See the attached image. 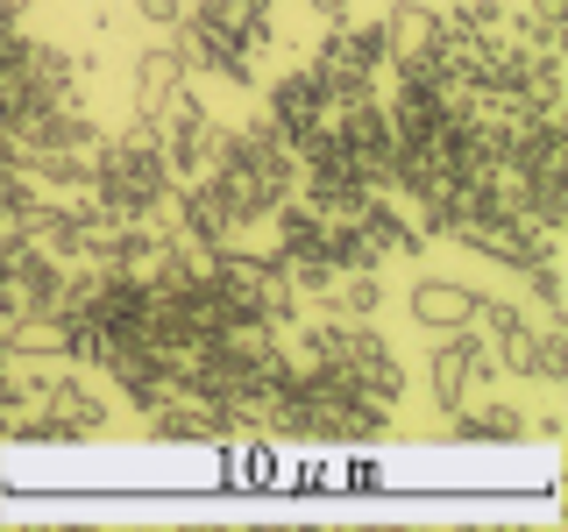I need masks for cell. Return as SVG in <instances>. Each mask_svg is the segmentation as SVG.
<instances>
[{
  "instance_id": "1",
  "label": "cell",
  "mask_w": 568,
  "mask_h": 532,
  "mask_svg": "<svg viewBox=\"0 0 568 532\" xmlns=\"http://www.w3.org/2000/svg\"><path fill=\"white\" fill-rule=\"evenodd\" d=\"M484 377H497V362L476 348L469 327H455V341L434 348V398H440V412H462V405H469V390L484 383Z\"/></svg>"
},
{
  "instance_id": "4",
  "label": "cell",
  "mask_w": 568,
  "mask_h": 532,
  "mask_svg": "<svg viewBox=\"0 0 568 532\" xmlns=\"http://www.w3.org/2000/svg\"><path fill=\"white\" fill-rule=\"evenodd\" d=\"M455 433H462V440H526V412L497 398V405H484V412L455 419Z\"/></svg>"
},
{
  "instance_id": "9",
  "label": "cell",
  "mask_w": 568,
  "mask_h": 532,
  "mask_svg": "<svg viewBox=\"0 0 568 532\" xmlns=\"http://www.w3.org/2000/svg\"><path fill=\"white\" fill-rule=\"evenodd\" d=\"M306 8L320 14V22H348V8H355V0H306Z\"/></svg>"
},
{
  "instance_id": "6",
  "label": "cell",
  "mask_w": 568,
  "mask_h": 532,
  "mask_svg": "<svg viewBox=\"0 0 568 532\" xmlns=\"http://www.w3.org/2000/svg\"><path fill=\"white\" fill-rule=\"evenodd\" d=\"M561 369H568V348H561V334L547 327V334H532V369L526 377H540V383H561Z\"/></svg>"
},
{
  "instance_id": "10",
  "label": "cell",
  "mask_w": 568,
  "mask_h": 532,
  "mask_svg": "<svg viewBox=\"0 0 568 532\" xmlns=\"http://www.w3.org/2000/svg\"><path fill=\"white\" fill-rule=\"evenodd\" d=\"M29 14V0H0V22H22Z\"/></svg>"
},
{
  "instance_id": "3",
  "label": "cell",
  "mask_w": 568,
  "mask_h": 532,
  "mask_svg": "<svg viewBox=\"0 0 568 532\" xmlns=\"http://www.w3.org/2000/svg\"><path fill=\"white\" fill-rule=\"evenodd\" d=\"M171 85H185V58H178V43H150L135 58V93H142V106L164 100Z\"/></svg>"
},
{
  "instance_id": "5",
  "label": "cell",
  "mask_w": 568,
  "mask_h": 532,
  "mask_svg": "<svg viewBox=\"0 0 568 532\" xmlns=\"http://www.w3.org/2000/svg\"><path fill=\"white\" fill-rule=\"evenodd\" d=\"M334 306H342L348 319H369V313H377V306H384V284H377V277H369V270H355V277L342 284V291H334Z\"/></svg>"
},
{
  "instance_id": "2",
  "label": "cell",
  "mask_w": 568,
  "mask_h": 532,
  "mask_svg": "<svg viewBox=\"0 0 568 532\" xmlns=\"http://www.w3.org/2000/svg\"><path fill=\"white\" fill-rule=\"evenodd\" d=\"M476 306H484V291H469V284H448V277H419V284H413V298H405V313H413L426 334H455V327H469Z\"/></svg>"
},
{
  "instance_id": "7",
  "label": "cell",
  "mask_w": 568,
  "mask_h": 532,
  "mask_svg": "<svg viewBox=\"0 0 568 532\" xmlns=\"http://www.w3.org/2000/svg\"><path fill=\"white\" fill-rule=\"evenodd\" d=\"M526 284H532V298H540V313H555V306H561V277H555V263H526Z\"/></svg>"
},
{
  "instance_id": "8",
  "label": "cell",
  "mask_w": 568,
  "mask_h": 532,
  "mask_svg": "<svg viewBox=\"0 0 568 532\" xmlns=\"http://www.w3.org/2000/svg\"><path fill=\"white\" fill-rule=\"evenodd\" d=\"M135 8H142L150 29H178V22H185V0H135Z\"/></svg>"
}]
</instances>
